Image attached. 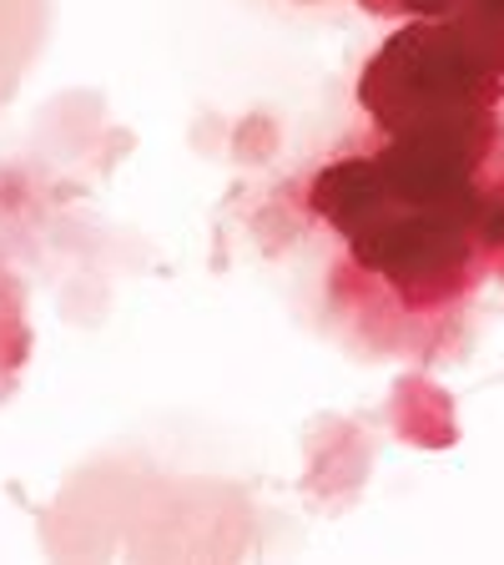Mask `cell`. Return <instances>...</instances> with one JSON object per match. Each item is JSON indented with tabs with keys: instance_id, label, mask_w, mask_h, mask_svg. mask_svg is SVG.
<instances>
[{
	"instance_id": "cell-1",
	"label": "cell",
	"mask_w": 504,
	"mask_h": 565,
	"mask_svg": "<svg viewBox=\"0 0 504 565\" xmlns=\"http://www.w3.org/2000/svg\"><path fill=\"white\" fill-rule=\"evenodd\" d=\"M494 96L500 76L484 66L470 35L454 21H423V15H409L358 76V106L388 137L423 127L490 137Z\"/></svg>"
},
{
	"instance_id": "cell-2",
	"label": "cell",
	"mask_w": 504,
	"mask_h": 565,
	"mask_svg": "<svg viewBox=\"0 0 504 565\" xmlns=\"http://www.w3.org/2000/svg\"><path fill=\"white\" fill-rule=\"evenodd\" d=\"M490 137H470V131H399L384 141V152L374 157L378 172L388 182V198L414 212H444L470 223L474 198H480V157Z\"/></svg>"
},
{
	"instance_id": "cell-3",
	"label": "cell",
	"mask_w": 504,
	"mask_h": 565,
	"mask_svg": "<svg viewBox=\"0 0 504 565\" xmlns=\"http://www.w3.org/2000/svg\"><path fill=\"white\" fill-rule=\"evenodd\" d=\"M348 253L374 278L394 282L404 294H423V288H439L454 273H464V263L474 253V233L470 223L444 217V212L394 207L374 227L348 237Z\"/></svg>"
},
{
	"instance_id": "cell-4",
	"label": "cell",
	"mask_w": 504,
	"mask_h": 565,
	"mask_svg": "<svg viewBox=\"0 0 504 565\" xmlns=\"http://www.w3.org/2000/svg\"><path fill=\"white\" fill-rule=\"evenodd\" d=\"M308 202L339 237H358L364 227H374L378 217L399 207L388 198V182L374 157H343V162L323 167L308 188Z\"/></svg>"
},
{
	"instance_id": "cell-5",
	"label": "cell",
	"mask_w": 504,
	"mask_h": 565,
	"mask_svg": "<svg viewBox=\"0 0 504 565\" xmlns=\"http://www.w3.org/2000/svg\"><path fill=\"white\" fill-rule=\"evenodd\" d=\"M470 233L484 247H504V198L500 192H480L470 212Z\"/></svg>"
},
{
	"instance_id": "cell-6",
	"label": "cell",
	"mask_w": 504,
	"mask_h": 565,
	"mask_svg": "<svg viewBox=\"0 0 504 565\" xmlns=\"http://www.w3.org/2000/svg\"><path fill=\"white\" fill-rule=\"evenodd\" d=\"M404 15H423V21H449L459 11V0H399Z\"/></svg>"
},
{
	"instance_id": "cell-7",
	"label": "cell",
	"mask_w": 504,
	"mask_h": 565,
	"mask_svg": "<svg viewBox=\"0 0 504 565\" xmlns=\"http://www.w3.org/2000/svg\"><path fill=\"white\" fill-rule=\"evenodd\" d=\"M364 6H374V11H399V0H364Z\"/></svg>"
}]
</instances>
